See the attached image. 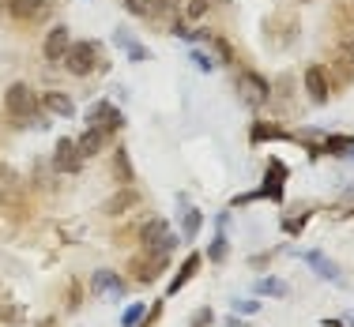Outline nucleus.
Here are the masks:
<instances>
[{
	"label": "nucleus",
	"mask_w": 354,
	"mask_h": 327,
	"mask_svg": "<svg viewBox=\"0 0 354 327\" xmlns=\"http://www.w3.org/2000/svg\"><path fill=\"white\" fill-rule=\"evenodd\" d=\"M140 245H143V252H151V256H170L174 248L181 245V237L170 233V222H166V218H151L140 230Z\"/></svg>",
	"instance_id": "1"
},
{
	"label": "nucleus",
	"mask_w": 354,
	"mask_h": 327,
	"mask_svg": "<svg viewBox=\"0 0 354 327\" xmlns=\"http://www.w3.org/2000/svg\"><path fill=\"white\" fill-rule=\"evenodd\" d=\"M98 61H102V46H98V41H91V38L72 41L68 53H64V64H68L72 75H91V72L98 68Z\"/></svg>",
	"instance_id": "2"
},
{
	"label": "nucleus",
	"mask_w": 354,
	"mask_h": 327,
	"mask_svg": "<svg viewBox=\"0 0 354 327\" xmlns=\"http://www.w3.org/2000/svg\"><path fill=\"white\" fill-rule=\"evenodd\" d=\"M286 166L279 162V158H272L268 162V173H264V184H260L257 192H249V196H238L234 199V207H241V204H249V199H272V204H279L283 199V181H286Z\"/></svg>",
	"instance_id": "3"
},
{
	"label": "nucleus",
	"mask_w": 354,
	"mask_h": 327,
	"mask_svg": "<svg viewBox=\"0 0 354 327\" xmlns=\"http://www.w3.org/2000/svg\"><path fill=\"white\" fill-rule=\"evenodd\" d=\"M4 109H8V117H15V121H30V117L38 113V95L27 87V83H12V87L4 90Z\"/></svg>",
	"instance_id": "4"
},
{
	"label": "nucleus",
	"mask_w": 354,
	"mask_h": 327,
	"mask_svg": "<svg viewBox=\"0 0 354 327\" xmlns=\"http://www.w3.org/2000/svg\"><path fill=\"white\" fill-rule=\"evenodd\" d=\"M121 124H124V113L113 102H95L87 109V128H98L109 136V132H121Z\"/></svg>",
	"instance_id": "5"
},
{
	"label": "nucleus",
	"mask_w": 354,
	"mask_h": 327,
	"mask_svg": "<svg viewBox=\"0 0 354 327\" xmlns=\"http://www.w3.org/2000/svg\"><path fill=\"white\" fill-rule=\"evenodd\" d=\"M301 83H306V95L313 106H324L328 98H332V83H328V72L320 68V64H309L306 75H301Z\"/></svg>",
	"instance_id": "6"
},
{
	"label": "nucleus",
	"mask_w": 354,
	"mask_h": 327,
	"mask_svg": "<svg viewBox=\"0 0 354 327\" xmlns=\"http://www.w3.org/2000/svg\"><path fill=\"white\" fill-rule=\"evenodd\" d=\"M8 4V15L12 19H23V23H35V19H46L53 12V0H4Z\"/></svg>",
	"instance_id": "7"
},
{
	"label": "nucleus",
	"mask_w": 354,
	"mask_h": 327,
	"mask_svg": "<svg viewBox=\"0 0 354 327\" xmlns=\"http://www.w3.org/2000/svg\"><path fill=\"white\" fill-rule=\"evenodd\" d=\"M80 162H83V155H80V147H75V139H57V150H53V170L57 173H75L80 170Z\"/></svg>",
	"instance_id": "8"
},
{
	"label": "nucleus",
	"mask_w": 354,
	"mask_h": 327,
	"mask_svg": "<svg viewBox=\"0 0 354 327\" xmlns=\"http://www.w3.org/2000/svg\"><path fill=\"white\" fill-rule=\"evenodd\" d=\"M140 15H147L155 23H177L181 0H140Z\"/></svg>",
	"instance_id": "9"
},
{
	"label": "nucleus",
	"mask_w": 354,
	"mask_h": 327,
	"mask_svg": "<svg viewBox=\"0 0 354 327\" xmlns=\"http://www.w3.org/2000/svg\"><path fill=\"white\" fill-rule=\"evenodd\" d=\"M238 87H241V98H245L249 106H264V102H272V87H268L264 79H260L257 72H245L238 79Z\"/></svg>",
	"instance_id": "10"
},
{
	"label": "nucleus",
	"mask_w": 354,
	"mask_h": 327,
	"mask_svg": "<svg viewBox=\"0 0 354 327\" xmlns=\"http://www.w3.org/2000/svg\"><path fill=\"white\" fill-rule=\"evenodd\" d=\"M72 38H68V27H53L41 41V53H46V61H64V53H68Z\"/></svg>",
	"instance_id": "11"
},
{
	"label": "nucleus",
	"mask_w": 354,
	"mask_h": 327,
	"mask_svg": "<svg viewBox=\"0 0 354 327\" xmlns=\"http://www.w3.org/2000/svg\"><path fill=\"white\" fill-rule=\"evenodd\" d=\"M301 259H306V264L313 267V271H317L324 282H343L339 267H335V264H332V259H328L324 252H317V248H309V252H301Z\"/></svg>",
	"instance_id": "12"
},
{
	"label": "nucleus",
	"mask_w": 354,
	"mask_h": 327,
	"mask_svg": "<svg viewBox=\"0 0 354 327\" xmlns=\"http://www.w3.org/2000/svg\"><path fill=\"white\" fill-rule=\"evenodd\" d=\"M113 41H117V49H121V53L129 57L132 64H143V61H147V46H143L136 34H129V30H117Z\"/></svg>",
	"instance_id": "13"
},
{
	"label": "nucleus",
	"mask_w": 354,
	"mask_h": 327,
	"mask_svg": "<svg viewBox=\"0 0 354 327\" xmlns=\"http://www.w3.org/2000/svg\"><path fill=\"white\" fill-rule=\"evenodd\" d=\"M91 290L95 293H113V297H121L124 293V282L117 271H95V279H91Z\"/></svg>",
	"instance_id": "14"
},
{
	"label": "nucleus",
	"mask_w": 354,
	"mask_h": 327,
	"mask_svg": "<svg viewBox=\"0 0 354 327\" xmlns=\"http://www.w3.org/2000/svg\"><path fill=\"white\" fill-rule=\"evenodd\" d=\"M166 264V256H151V252H143V259H136V282H155L158 279V267Z\"/></svg>",
	"instance_id": "15"
},
{
	"label": "nucleus",
	"mask_w": 354,
	"mask_h": 327,
	"mask_svg": "<svg viewBox=\"0 0 354 327\" xmlns=\"http://www.w3.org/2000/svg\"><path fill=\"white\" fill-rule=\"evenodd\" d=\"M75 147H80V155H83V158L98 155V150L106 147V132H98V128H87L80 139H75Z\"/></svg>",
	"instance_id": "16"
},
{
	"label": "nucleus",
	"mask_w": 354,
	"mask_h": 327,
	"mask_svg": "<svg viewBox=\"0 0 354 327\" xmlns=\"http://www.w3.org/2000/svg\"><path fill=\"white\" fill-rule=\"evenodd\" d=\"M41 106H46L49 113H57V117H72L75 113V102L68 95H61V90H49V95L41 98Z\"/></svg>",
	"instance_id": "17"
},
{
	"label": "nucleus",
	"mask_w": 354,
	"mask_h": 327,
	"mask_svg": "<svg viewBox=\"0 0 354 327\" xmlns=\"http://www.w3.org/2000/svg\"><path fill=\"white\" fill-rule=\"evenodd\" d=\"M200 259H204V256H200V252H189V259H185V264H181V271H177V279L170 282V293H177V290L185 286V282L192 279V275L200 271Z\"/></svg>",
	"instance_id": "18"
},
{
	"label": "nucleus",
	"mask_w": 354,
	"mask_h": 327,
	"mask_svg": "<svg viewBox=\"0 0 354 327\" xmlns=\"http://www.w3.org/2000/svg\"><path fill=\"white\" fill-rule=\"evenodd\" d=\"M320 150H328V155H335V158H351L354 155V136H328Z\"/></svg>",
	"instance_id": "19"
},
{
	"label": "nucleus",
	"mask_w": 354,
	"mask_h": 327,
	"mask_svg": "<svg viewBox=\"0 0 354 327\" xmlns=\"http://www.w3.org/2000/svg\"><path fill=\"white\" fill-rule=\"evenodd\" d=\"M132 204H136V192H132V188H121L113 199H106V207H102V211H106V215H121L124 207H132Z\"/></svg>",
	"instance_id": "20"
},
{
	"label": "nucleus",
	"mask_w": 354,
	"mask_h": 327,
	"mask_svg": "<svg viewBox=\"0 0 354 327\" xmlns=\"http://www.w3.org/2000/svg\"><path fill=\"white\" fill-rule=\"evenodd\" d=\"M200 226H204V215H200L196 207H189V211H185V218H181V237L192 241V237L200 233Z\"/></svg>",
	"instance_id": "21"
},
{
	"label": "nucleus",
	"mask_w": 354,
	"mask_h": 327,
	"mask_svg": "<svg viewBox=\"0 0 354 327\" xmlns=\"http://www.w3.org/2000/svg\"><path fill=\"white\" fill-rule=\"evenodd\" d=\"M264 139H286V132L279 128V124L257 121V124H252V143H264Z\"/></svg>",
	"instance_id": "22"
},
{
	"label": "nucleus",
	"mask_w": 354,
	"mask_h": 327,
	"mask_svg": "<svg viewBox=\"0 0 354 327\" xmlns=\"http://www.w3.org/2000/svg\"><path fill=\"white\" fill-rule=\"evenodd\" d=\"M252 290H257V293H268V297H286V282H279V279H260Z\"/></svg>",
	"instance_id": "23"
},
{
	"label": "nucleus",
	"mask_w": 354,
	"mask_h": 327,
	"mask_svg": "<svg viewBox=\"0 0 354 327\" xmlns=\"http://www.w3.org/2000/svg\"><path fill=\"white\" fill-rule=\"evenodd\" d=\"M113 173H117V181H121V184L132 181V166H129V155H124V150H117V155H113Z\"/></svg>",
	"instance_id": "24"
},
{
	"label": "nucleus",
	"mask_w": 354,
	"mask_h": 327,
	"mask_svg": "<svg viewBox=\"0 0 354 327\" xmlns=\"http://www.w3.org/2000/svg\"><path fill=\"white\" fill-rule=\"evenodd\" d=\"M204 41H207V46H212L215 53H218V64H230V61H234V49L226 46L223 38H212V34H204Z\"/></svg>",
	"instance_id": "25"
},
{
	"label": "nucleus",
	"mask_w": 354,
	"mask_h": 327,
	"mask_svg": "<svg viewBox=\"0 0 354 327\" xmlns=\"http://www.w3.org/2000/svg\"><path fill=\"white\" fill-rule=\"evenodd\" d=\"M143 313H147V308H143L140 301H132V305L124 308V316H121V327H140V320H143Z\"/></svg>",
	"instance_id": "26"
},
{
	"label": "nucleus",
	"mask_w": 354,
	"mask_h": 327,
	"mask_svg": "<svg viewBox=\"0 0 354 327\" xmlns=\"http://www.w3.org/2000/svg\"><path fill=\"white\" fill-rule=\"evenodd\" d=\"M226 252H230V245H226V233H215V241H212V248H207V256H212L215 264H223Z\"/></svg>",
	"instance_id": "27"
},
{
	"label": "nucleus",
	"mask_w": 354,
	"mask_h": 327,
	"mask_svg": "<svg viewBox=\"0 0 354 327\" xmlns=\"http://www.w3.org/2000/svg\"><path fill=\"white\" fill-rule=\"evenodd\" d=\"M309 218H313V211H301L298 218H286V222H283V230H286V233H294V237H298V233H301V226H306Z\"/></svg>",
	"instance_id": "28"
},
{
	"label": "nucleus",
	"mask_w": 354,
	"mask_h": 327,
	"mask_svg": "<svg viewBox=\"0 0 354 327\" xmlns=\"http://www.w3.org/2000/svg\"><path fill=\"white\" fill-rule=\"evenodd\" d=\"M185 12H189V19H200V15L207 12V8H212V0H189V4H181Z\"/></svg>",
	"instance_id": "29"
},
{
	"label": "nucleus",
	"mask_w": 354,
	"mask_h": 327,
	"mask_svg": "<svg viewBox=\"0 0 354 327\" xmlns=\"http://www.w3.org/2000/svg\"><path fill=\"white\" fill-rule=\"evenodd\" d=\"M189 61L196 64L200 72H212V68H215V61H212V57H207V53H200V49H192V53H189Z\"/></svg>",
	"instance_id": "30"
},
{
	"label": "nucleus",
	"mask_w": 354,
	"mask_h": 327,
	"mask_svg": "<svg viewBox=\"0 0 354 327\" xmlns=\"http://www.w3.org/2000/svg\"><path fill=\"white\" fill-rule=\"evenodd\" d=\"M339 61H347L354 68V41H339Z\"/></svg>",
	"instance_id": "31"
},
{
	"label": "nucleus",
	"mask_w": 354,
	"mask_h": 327,
	"mask_svg": "<svg viewBox=\"0 0 354 327\" xmlns=\"http://www.w3.org/2000/svg\"><path fill=\"white\" fill-rule=\"evenodd\" d=\"M234 308H238V313H257V308H260V301H234Z\"/></svg>",
	"instance_id": "32"
},
{
	"label": "nucleus",
	"mask_w": 354,
	"mask_h": 327,
	"mask_svg": "<svg viewBox=\"0 0 354 327\" xmlns=\"http://www.w3.org/2000/svg\"><path fill=\"white\" fill-rule=\"evenodd\" d=\"M207 324H212V308H200L196 320H192V327H207Z\"/></svg>",
	"instance_id": "33"
},
{
	"label": "nucleus",
	"mask_w": 354,
	"mask_h": 327,
	"mask_svg": "<svg viewBox=\"0 0 354 327\" xmlns=\"http://www.w3.org/2000/svg\"><path fill=\"white\" fill-rule=\"evenodd\" d=\"M15 177V173H12V166H0V184H4V181H12Z\"/></svg>",
	"instance_id": "34"
},
{
	"label": "nucleus",
	"mask_w": 354,
	"mask_h": 327,
	"mask_svg": "<svg viewBox=\"0 0 354 327\" xmlns=\"http://www.w3.org/2000/svg\"><path fill=\"white\" fill-rule=\"evenodd\" d=\"M121 4L129 8V12H136V15H140V0H121Z\"/></svg>",
	"instance_id": "35"
},
{
	"label": "nucleus",
	"mask_w": 354,
	"mask_h": 327,
	"mask_svg": "<svg viewBox=\"0 0 354 327\" xmlns=\"http://www.w3.org/2000/svg\"><path fill=\"white\" fill-rule=\"evenodd\" d=\"M218 4H230V0H218Z\"/></svg>",
	"instance_id": "36"
}]
</instances>
